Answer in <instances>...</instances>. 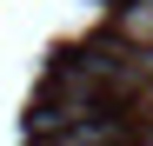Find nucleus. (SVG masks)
Instances as JSON below:
<instances>
[{"label":"nucleus","instance_id":"nucleus-1","mask_svg":"<svg viewBox=\"0 0 153 146\" xmlns=\"http://www.w3.org/2000/svg\"><path fill=\"white\" fill-rule=\"evenodd\" d=\"M47 146H120V126L100 119V113H87V119H73V126L47 133Z\"/></svg>","mask_w":153,"mask_h":146},{"label":"nucleus","instance_id":"nucleus-2","mask_svg":"<svg viewBox=\"0 0 153 146\" xmlns=\"http://www.w3.org/2000/svg\"><path fill=\"white\" fill-rule=\"evenodd\" d=\"M113 27H120V40H133V46H153V0H126V7L113 13Z\"/></svg>","mask_w":153,"mask_h":146}]
</instances>
